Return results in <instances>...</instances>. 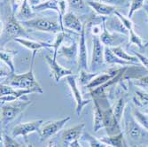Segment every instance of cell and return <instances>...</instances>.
<instances>
[{"label":"cell","instance_id":"obj_5","mask_svg":"<svg viewBox=\"0 0 148 147\" xmlns=\"http://www.w3.org/2000/svg\"><path fill=\"white\" fill-rule=\"evenodd\" d=\"M3 36L6 38L13 40H15L16 38H27L29 36L23 27L14 17V14L10 16L5 23Z\"/></svg>","mask_w":148,"mask_h":147},{"label":"cell","instance_id":"obj_18","mask_svg":"<svg viewBox=\"0 0 148 147\" xmlns=\"http://www.w3.org/2000/svg\"><path fill=\"white\" fill-rule=\"evenodd\" d=\"M84 128H85L84 123H80V124H77L70 129H66L62 133L63 142L65 144H68V145H69L70 143H72L75 140H79V138L84 134Z\"/></svg>","mask_w":148,"mask_h":147},{"label":"cell","instance_id":"obj_4","mask_svg":"<svg viewBox=\"0 0 148 147\" xmlns=\"http://www.w3.org/2000/svg\"><path fill=\"white\" fill-rule=\"evenodd\" d=\"M21 23L29 29L43 32H51L57 34L60 31H63L60 23L50 21L45 18H33L31 20L21 21Z\"/></svg>","mask_w":148,"mask_h":147},{"label":"cell","instance_id":"obj_24","mask_svg":"<svg viewBox=\"0 0 148 147\" xmlns=\"http://www.w3.org/2000/svg\"><path fill=\"white\" fill-rule=\"evenodd\" d=\"M105 62H106V64H108V65H114V64L122 65V66L134 65V64H131L130 62L125 61L121 58H119L117 55L114 54L111 48L106 47V46H105Z\"/></svg>","mask_w":148,"mask_h":147},{"label":"cell","instance_id":"obj_22","mask_svg":"<svg viewBox=\"0 0 148 147\" xmlns=\"http://www.w3.org/2000/svg\"><path fill=\"white\" fill-rule=\"evenodd\" d=\"M105 22H106V29H108L110 32L122 34V35H124V36H129L128 30L126 29V28L123 26L122 21H121L115 15H114V18L109 19L108 21L105 20Z\"/></svg>","mask_w":148,"mask_h":147},{"label":"cell","instance_id":"obj_26","mask_svg":"<svg viewBox=\"0 0 148 147\" xmlns=\"http://www.w3.org/2000/svg\"><path fill=\"white\" fill-rule=\"evenodd\" d=\"M78 45L79 44H77V43L72 44L70 46L61 45L59 49V52L69 60L75 59L78 55V50H79Z\"/></svg>","mask_w":148,"mask_h":147},{"label":"cell","instance_id":"obj_44","mask_svg":"<svg viewBox=\"0 0 148 147\" xmlns=\"http://www.w3.org/2000/svg\"><path fill=\"white\" fill-rule=\"evenodd\" d=\"M47 147H55V146H54V144H50Z\"/></svg>","mask_w":148,"mask_h":147},{"label":"cell","instance_id":"obj_31","mask_svg":"<svg viewBox=\"0 0 148 147\" xmlns=\"http://www.w3.org/2000/svg\"><path fill=\"white\" fill-rule=\"evenodd\" d=\"M134 103L137 105L143 107V106L148 105V93L142 91V90H137L134 93L133 97Z\"/></svg>","mask_w":148,"mask_h":147},{"label":"cell","instance_id":"obj_46","mask_svg":"<svg viewBox=\"0 0 148 147\" xmlns=\"http://www.w3.org/2000/svg\"><path fill=\"white\" fill-rule=\"evenodd\" d=\"M107 147H111V146H107Z\"/></svg>","mask_w":148,"mask_h":147},{"label":"cell","instance_id":"obj_37","mask_svg":"<svg viewBox=\"0 0 148 147\" xmlns=\"http://www.w3.org/2000/svg\"><path fill=\"white\" fill-rule=\"evenodd\" d=\"M144 5H145V0H132L130 6V11L128 13V18L130 19L134 14V12L142 8Z\"/></svg>","mask_w":148,"mask_h":147},{"label":"cell","instance_id":"obj_36","mask_svg":"<svg viewBox=\"0 0 148 147\" xmlns=\"http://www.w3.org/2000/svg\"><path fill=\"white\" fill-rule=\"evenodd\" d=\"M2 141L4 147H22L21 144L14 139V137H10L6 134L2 135Z\"/></svg>","mask_w":148,"mask_h":147},{"label":"cell","instance_id":"obj_21","mask_svg":"<svg viewBox=\"0 0 148 147\" xmlns=\"http://www.w3.org/2000/svg\"><path fill=\"white\" fill-rule=\"evenodd\" d=\"M94 120H93V129L94 132H99L101 129L104 128V118H103V108L99 104V100L94 98Z\"/></svg>","mask_w":148,"mask_h":147},{"label":"cell","instance_id":"obj_2","mask_svg":"<svg viewBox=\"0 0 148 147\" xmlns=\"http://www.w3.org/2000/svg\"><path fill=\"white\" fill-rule=\"evenodd\" d=\"M31 105V101L16 100L7 104L1 105V123L3 127L8 125L15 120L22 112H24Z\"/></svg>","mask_w":148,"mask_h":147},{"label":"cell","instance_id":"obj_43","mask_svg":"<svg viewBox=\"0 0 148 147\" xmlns=\"http://www.w3.org/2000/svg\"><path fill=\"white\" fill-rule=\"evenodd\" d=\"M143 7H144V10L145 11V12L147 13V15H148V3L145 4V5ZM146 47H148V40H147V42L145 44V48H146Z\"/></svg>","mask_w":148,"mask_h":147},{"label":"cell","instance_id":"obj_12","mask_svg":"<svg viewBox=\"0 0 148 147\" xmlns=\"http://www.w3.org/2000/svg\"><path fill=\"white\" fill-rule=\"evenodd\" d=\"M125 132L130 142L137 144L143 141L145 132L144 128L134 120H127L125 122Z\"/></svg>","mask_w":148,"mask_h":147},{"label":"cell","instance_id":"obj_1","mask_svg":"<svg viewBox=\"0 0 148 147\" xmlns=\"http://www.w3.org/2000/svg\"><path fill=\"white\" fill-rule=\"evenodd\" d=\"M34 59H35V57L33 56L32 62L30 65V68L28 72L21 74V75H16L14 73L10 72V74L7 75L8 82L4 84H7V85H10L14 88H18V89L32 90L36 93H38V94H43L44 90L35 78L34 71H33Z\"/></svg>","mask_w":148,"mask_h":147},{"label":"cell","instance_id":"obj_45","mask_svg":"<svg viewBox=\"0 0 148 147\" xmlns=\"http://www.w3.org/2000/svg\"><path fill=\"white\" fill-rule=\"evenodd\" d=\"M26 147H34V146H33V144H28Z\"/></svg>","mask_w":148,"mask_h":147},{"label":"cell","instance_id":"obj_42","mask_svg":"<svg viewBox=\"0 0 148 147\" xmlns=\"http://www.w3.org/2000/svg\"><path fill=\"white\" fill-rule=\"evenodd\" d=\"M69 147H83L82 144H80L79 140H75V141L70 143V144H69Z\"/></svg>","mask_w":148,"mask_h":147},{"label":"cell","instance_id":"obj_34","mask_svg":"<svg viewBox=\"0 0 148 147\" xmlns=\"http://www.w3.org/2000/svg\"><path fill=\"white\" fill-rule=\"evenodd\" d=\"M66 33L65 31H60V32L56 34V37H55L54 42H53V44H51L52 48L54 49V53H53V57L54 58L57 57L58 51H59L60 47L62 45V43L64 41V39L66 38Z\"/></svg>","mask_w":148,"mask_h":147},{"label":"cell","instance_id":"obj_23","mask_svg":"<svg viewBox=\"0 0 148 147\" xmlns=\"http://www.w3.org/2000/svg\"><path fill=\"white\" fill-rule=\"evenodd\" d=\"M35 17V11L32 5L29 4V0H24L21 6L20 7L17 13V20H21V21L31 20Z\"/></svg>","mask_w":148,"mask_h":147},{"label":"cell","instance_id":"obj_8","mask_svg":"<svg viewBox=\"0 0 148 147\" xmlns=\"http://www.w3.org/2000/svg\"><path fill=\"white\" fill-rule=\"evenodd\" d=\"M70 116H66L64 118L56 120V121L48 122L44 123L40 129L39 134L41 141H46L47 139L51 138L52 136H54L66 125V123L70 121Z\"/></svg>","mask_w":148,"mask_h":147},{"label":"cell","instance_id":"obj_13","mask_svg":"<svg viewBox=\"0 0 148 147\" xmlns=\"http://www.w3.org/2000/svg\"><path fill=\"white\" fill-rule=\"evenodd\" d=\"M114 15L122 21V23L123 24V26L126 28V29L128 30L129 32V37H130V44H136L138 47H139L140 49H144L145 48V45L143 44V41H142V38L134 31V28H133V23L132 21H130V18L128 17H125L124 15H123L122 13H121L119 11H116Z\"/></svg>","mask_w":148,"mask_h":147},{"label":"cell","instance_id":"obj_33","mask_svg":"<svg viewBox=\"0 0 148 147\" xmlns=\"http://www.w3.org/2000/svg\"><path fill=\"white\" fill-rule=\"evenodd\" d=\"M99 74V73H92V72H88L85 70H81L80 76H79L81 84L83 86H87Z\"/></svg>","mask_w":148,"mask_h":147},{"label":"cell","instance_id":"obj_9","mask_svg":"<svg viewBox=\"0 0 148 147\" xmlns=\"http://www.w3.org/2000/svg\"><path fill=\"white\" fill-rule=\"evenodd\" d=\"M43 124H44V120L42 119L18 124L12 129V137H27V136L31 134V133H34L36 131L39 132Z\"/></svg>","mask_w":148,"mask_h":147},{"label":"cell","instance_id":"obj_29","mask_svg":"<svg viewBox=\"0 0 148 147\" xmlns=\"http://www.w3.org/2000/svg\"><path fill=\"white\" fill-rule=\"evenodd\" d=\"M32 7L34 9V11H45L47 9H51V10L56 11L59 13V15L60 13L59 0H46V1L39 4L36 6H32Z\"/></svg>","mask_w":148,"mask_h":147},{"label":"cell","instance_id":"obj_16","mask_svg":"<svg viewBox=\"0 0 148 147\" xmlns=\"http://www.w3.org/2000/svg\"><path fill=\"white\" fill-rule=\"evenodd\" d=\"M62 24L64 29H70L76 34L80 35L84 29V25L80 19L72 12H66L62 18Z\"/></svg>","mask_w":148,"mask_h":147},{"label":"cell","instance_id":"obj_32","mask_svg":"<svg viewBox=\"0 0 148 147\" xmlns=\"http://www.w3.org/2000/svg\"><path fill=\"white\" fill-rule=\"evenodd\" d=\"M84 139L89 144L90 147H107L108 145L106 144L104 142L101 141V139H97L95 137L91 136L89 133H84L83 134Z\"/></svg>","mask_w":148,"mask_h":147},{"label":"cell","instance_id":"obj_6","mask_svg":"<svg viewBox=\"0 0 148 147\" xmlns=\"http://www.w3.org/2000/svg\"><path fill=\"white\" fill-rule=\"evenodd\" d=\"M66 82L68 83L72 94L74 96L75 101V113L77 116H80L81 113H82L83 109L85 105L90 104L91 102V99H84L82 96V93H81L79 90V86L77 84L76 81V76L75 75H71L66 77Z\"/></svg>","mask_w":148,"mask_h":147},{"label":"cell","instance_id":"obj_41","mask_svg":"<svg viewBox=\"0 0 148 147\" xmlns=\"http://www.w3.org/2000/svg\"><path fill=\"white\" fill-rule=\"evenodd\" d=\"M135 56L138 57V59H139L141 65L144 66V68L148 71V58H147L146 56L143 55V54H140V53H138V52L136 53V55H135Z\"/></svg>","mask_w":148,"mask_h":147},{"label":"cell","instance_id":"obj_40","mask_svg":"<svg viewBox=\"0 0 148 147\" xmlns=\"http://www.w3.org/2000/svg\"><path fill=\"white\" fill-rule=\"evenodd\" d=\"M24 0H11V6L12 10V14H14L16 11H19Z\"/></svg>","mask_w":148,"mask_h":147},{"label":"cell","instance_id":"obj_25","mask_svg":"<svg viewBox=\"0 0 148 147\" xmlns=\"http://www.w3.org/2000/svg\"><path fill=\"white\" fill-rule=\"evenodd\" d=\"M100 139L106 144L111 147H127L123 133H120V134L115 136H108Z\"/></svg>","mask_w":148,"mask_h":147},{"label":"cell","instance_id":"obj_3","mask_svg":"<svg viewBox=\"0 0 148 147\" xmlns=\"http://www.w3.org/2000/svg\"><path fill=\"white\" fill-rule=\"evenodd\" d=\"M92 56L89 70L92 73H99L105 65V45L100 41L99 36L93 37Z\"/></svg>","mask_w":148,"mask_h":147},{"label":"cell","instance_id":"obj_10","mask_svg":"<svg viewBox=\"0 0 148 147\" xmlns=\"http://www.w3.org/2000/svg\"><path fill=\"white\" fill-rule=\"evenodd\" d=\"M106 18L104 17L103 20V32L99 36L100 41L106 47H117L120 46L122 44H123L126 41V37L124 35L118 34V33H112L106 27V22H105Z\"/></svg>","mask_w":148,"mask_h":147},{"label":"cell","instance_id":"obj_14","mask_svg":"<svg viewBox=\"0 0 148 147\" xmlns=\"http://www.w3.org/2000/svg\"><path fill=\"white\" fill-rule=\"evenodd\" d=\"M45 61L47 62L49 68L51 69V72L52 74V76L54 78L55 82L56 83H59L60 81V79L64 78V77H66L69 75H73V72L70 70V69H68V68H65L63 66H61L56 60V58L54 57H51L50 55H46L45 57Z\"/></svg>","mask_w":148,"mask_h":147},{"label":"cell","instance_id":"obj_35","mask_svg":"<svg viewBox=\"0 0 148 147\" xmlns=\"http://www.w3.org/2000/svg\"><path fill=\"white\" fill-rule=\"evenodd\" d=\"M134 116H135L137 122L145 129L148 131V116L139 111L134 112Z\"/></svg>","mask_w":148,"mask_h":147},{"label":"cell","instance_id":"obj_17","mask_svg":"<svg viewBox=\"0 0 148 147\" xmlns=\"http://www.w3.org/2000/svg\"><path fill=\"white\" fill-rule=\"evenodd\" d=\"M120 70H121V68H111L108 70V72H106L105 74H102V75L99 74L86 87L90 90L99 88V87L106 84L107 82L110 81V80H112L120 72Z\"/></svg>","mask_w":148,"mask_h":147},{"label":"cell","instance_id":"obj_47","mask_svg":"<svg viewBox=\"0 0 148 147\" xmlns=\"http://www.w3.org/2000/svg\"><path fill=\"white\" fill-rule=\"evenodd\" d=\"M68 147H69V146H68Z\"/></svg>","mask_w":148,"mask_h":147},{"label":"cell","instance_id":"obj_28","mask_svg":"<svg viewBox=\"0 0 148 147\" xmlns=\"http://www.w3.org/2000/svg\"><path fill=\"white\" fill-rule=\"evenodd\" d=\"M112 51H114V53L115 55H117L119 58H121L122 59L125 60V61H128V62H130L131 64H134V65H137V64H141L139 59H138L137 56H132V55H130L128 53L121 47V46H117V47H113L111 48Z\"/></svg>","mask_w":148,"mask_h":147},{"label":"cell","instance_id":"obj_27","mask_svg":"<svg viewBox=\"0 0 148 147\" xmlns=\"http://www.w3.org/2000/svg\"><path fill=\"white\" fill-rule=\"evenodd\" d=\"M16 54V51H6V50H2L0 51V57H1V60L6 64V66L9 68L10 72L14 73L15 68H14V63H13V58H14Z\"/></svg>","mask_w":148,"mask_h":147},{"label":"cell","instance_id":"obj_39","mask_svg":"<svg viewBox=\"0 0 148 147\" xmlns=\"http://www.w3.org/2000/svg\"><path fill=\"white\" fill-rule=\"evenodd\" d=\"M99 2L105 3L107 5H125L127 0H99Z\"/></svg>","mask_w":148,"mask_h":147},{"label":"cell","instance_id":"obj_15","mask_svg":"<svg viewBox=\"0 0 148 147\" xmlns=\"http://www.w3.org/2000/svg\"><path fill=\"white\" fill-rule=\"evenodd\" d=\"M78 66L81 70H89L88 66V50L86 45L85 39V28L80 34V43H79V50H78Z\"/></svg>","mask_w":148,"mask_h":147},{"label":"cell","instance_id":"obj_7","mask_svg":"<svg viewBox=\"0 0 148 147\" xmlns=\"http://www.w3.org/2000/svg\"><path fill=\"white\" fill-rule=\"evenodd\" d=\"M1 105L14 102L19 100L23 96H26L30 93H36L32 90H24L12 87L7 84L1 83Z\"/></svg>","mask_w":148,"mask_h":147},{"label":"cell","instance_id":"obj_19","mask_svg":"<svg viewBox=\"0 0 148 147\" xmlns=\"http://www.w3.org/2000/svg\"><path fill=\"white\" fill-rule=\"evenodd\" d=\"M88 5L90 6L98 14L102 16H111L114 15L117 11L114 5H107L105 3H101L99 1H89L87 2Z\"/></svg>","mask_w":148,"mask_h":147},{"label":"cell","instance_id":"obj_20","mask_svg":"<svg viewBox=\"0 0 148 147\" xmlns=\"http://www.w3.org/2000/svg\"><path fill=\"white\" fill-rule=\"evenodd\" d=\"M14 41L19 43L21 45L24 46L25 48L33 52V56H36V51H39L40 49L52 48V44H49L46 43H41V42H36V41H33V40L27 39V38H16Z\"/></svg>","mask_w":148,"mask_h":147},{"label":"cell","instance_id":"obj_30","mask_svg":"<svg viewBox=\"0 0 148 147\" xmlns=\"http://www.w3.org/2000/svg\"><path fill=\"white\" fill-rule=\"evenodd\" d=\"M125 105H126V102H125L124 98L121 97L116 101V103L114 105V107L112 108L113 109V113H114L115 118L117 119V121L119 122H121L123 121V113H124V109H125Z\"/></svg>","mask_w":148,"mask_h":147},{"label":"cell","instance_id":"obj_38","mask_svg":"<svg viewBox=\"0 0 148 147\" xmlns=\"http://www.w3.org/2000/svg\"><path fill=\"white\" fill-rule=\"evenodd\" d=\"M69 7L74 11H81L85 8V3L84 0H66Z\"/></svg>","mask_w":148,"mask_h":147},{"label":"cell","instance_id":"obj_11","mask_svg":"<svg viewBox=\"0 0 148 147\" xmlns=\"http://www.w3.org/2000/svg\"><path fill=\"white\" fill-rule=\"evenodd\" d=\"M103 118H104V128L106 129L108 136H115L118 135L121 131L120 122L115 118L113 109L108 105L106 108L103 109Z\"/></svg>","mask_w":148,"mask_h":147}]
</instances>
